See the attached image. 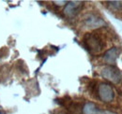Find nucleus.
<instances>
[{"mask_svg": "<svg viewBox=\"0 0 122 114\" xmlns=\"http://www.w3.org/2000/svg\"><path fill=\"white\" fill-rule=\"evenodd\" d=\"M84 42L86 49L92 53H98L102 52L104 46V43L102 41V38L96 33L86 34L84 38Z\"/></svg>", "mask_w": 122, "mask_h": 114, "instance_id": "1", "label": "nucleus"}, {"mask_svg": "<svg viewBox=\"0 0 122 114\" xmlns=\"http://www.w3.org/2000/svg\"><path fill=\"white\" fill-rule=\"evenodd\" d=\"M102 76L108 81L117 84L121 81L122 76L120 70L115 66H106L102 69Z\"/></svg>", "mask_w": 122, "mask_h": 114, "instance_id": "2", "label": "nucleus"}, {"mask_svg": "<svg viewBox=\"0 0 122 114\" xmlns=\"http://www.w3.org/2000/svg\"><path fill=\"white\" fill-rule=\"evenodd\" d=\"M98 95L99 97L101 98L102 101L109 103L114 99L115 93L112 88V86L107 84V83H101L99 88H98Z\"/></svg>", "mask_w": 122, "mask_h": 114, "instance_id": "3", "label": "nucleus"}, {"mask_svg": "<svg viewBox=\"0 0 122 114\" xmlns=\"http://www.w3.org/2000/svg\"><path fill=\"white\" fill-rule=\"evenodd\" d=\"M84 2L82 1H70L66 4L65 8H64V14L69 18H73L75 17L79 11L81 10V9L83 8Z\"/></svg>", "mask_w": 122, "mask_h": 114, "instance_id": "4", "label": "nucleus"}, {"mask_svg": "<svg viewBox=\"0 0 122 114\" xmlns=\"http://www.w3.org/2000/svg\"><path fill=\"white\" fill-rule=\"evenodd\" d=\"M84 24L87 28L97 29L105 25V22L95 14H87L84 19Z\"/></svg>", "mask_w": 122, "mask_h": 114, "instance_id": "5", "label": "nucleus"}, {"mask_svg": "<svg viewBox=\"0 0 122 114\" xmlns=\"http://www.w3.org/2000/svg\"><path fill=\"white\" fill-rule=\"evenodd\" d=\"M120 53H121V52L118 48H116V47L111 48L104 53L103 61L108 66H115V64L117 63V60L119 57Z\"/></svg>", "mask_w": 122, "mask_h": 114, "instance_id": "6", "label": "nucleus"}, {"mask_svg": "<svg viewBox=\"0 0 122 114\" xmlns=\"http://www.w3.org/2000/svg\"><path fill=\"white\" fill-rule=\"evenodd\" d=\"M108 3H109V6H110L112 9L120 10V9L122 8L121 1H111V2H108Z\"/></svg>", "mask_w": 122, "mask_h": 114, "instance_id": "7", "label": "nucleus"}, {"mask_svg": "<svg viewBox=\"0 0 122 114\" xmlns=\"http://www.w3.org/2000/svg\"><path fill=\"white\" fill-rule=\"evenodd\" d=\"M92 114H117L114 111H110V110H104V109H100L98 107L95 108V109L93 110Z\"/></svg>", "mask_w": 122, "mask_h": 114, "instance_id": "8", "label": "nucleus"}, {"mask_svg": "<svg viewBox=\"0 0 122 114\" xmlns=\"http://www.w3.org/2000/svg\"><path fill=\"white\" fill-rule=\"evenodd\" d=\"M54 3H56V4L58 5V6H63V5L67 4L68 2H67V1H54Z\"/></svg>", "mask_w": 122, "mask_h": 114, "instance_id": "9", "label": "nucleus"}]
</instances>
